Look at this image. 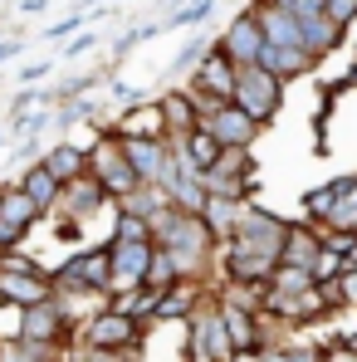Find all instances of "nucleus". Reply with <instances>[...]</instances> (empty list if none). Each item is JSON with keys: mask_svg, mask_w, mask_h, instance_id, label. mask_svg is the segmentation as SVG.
Here are the masks:
<instances>
[{"mask_svg": "<svg viewBox=\"0 0 357 362\" xmlns=\"http://www.w3.org/2000/svg\"><path fill=\"white\" fill-rule=\"evenodd\" d=\"M230 103L240 113H250L254 122H269L279 108V74H269L264 64H235V88Z\"/></svg>", "mask_w": 357, "mask_h": 362, "instance_id": "nucleus-1", "label": "nucleus"}, {"mask_svg": "<svg viewBox=\"0 0 357 362\" xmlns=\"http://www.w3.org/2000/svg\"><path fill=\"white\" fill-rule=\"evenodd\" d=\"M83 162H88V177L98 181L113 201H122V196L137 186V172L127 167V152H122V137H118V132H103V137L83 152Z\"/></svg>", "mask_w": 357, "mask_h": 362, "instance_id": "nucleus-2", "label": "nucleus"}, {"mask_svg": "<svg viewBox=\"0 0 357 362\" xmlns=\"http://www.w3.org/2000/svg\"><path fill=\"white\" fill-rule=\"evenodd\" d=\"M142 333H147V323H137V318L118 313L113 303H103V308L74 333V343H78V348H142Z\"/></svg>", "mask_w": 357, "mask_h": 362, "instance_id": "nucleus-3", "label": "nucleus"}, {"mask_svg": "<svg viewBox=\"0 0 357 362\" xmlns=\"http://www.w3.org/2000/svg\"><path fill=\"white\" fill-rule=\"evenodd\" d=\"M103 206H113V196L98 186V181L88 177H74V181H64L59 186V196H54V206H49V216H69V221H78V226H88Z\"/></svg>", "mask_w": 357, "mask_h": 362, "instance_id": "nucleus-4", "label": "nucleus"}, {"mask_svg": "<svg viewBox=\"0 0 357 362\" xmlns=\"http://www.w3.org/2000/svg\"><path fill=\"white\" fill-rule=\"evenodd\" d=\"M15 343L64 348V343H74V333H69V323L59 318V308L49 299H40V303H25V308H20V338H15Z\"/></svg>", "mask_w": 357, "mask_h": 362, "instance_id": "nucleus-5", "label": "nucleus"}, {"mask_svg": "<svg viewBox=\"0 0 357 362\" xmlns=\"http://www.w3.org/2000/svg\"><path fill=\"white\" fill-rule=\"evenodd\" d=\"M35 221H40V206L15 186V191H0V250H10V245H25V235L35 230Z\"/></svg>", "mask_w": 357, "mask_h": 362, "instance_id": "nucleus-6", "label": "nucleus"}, {"mask_svg": "<svg viewBox=\"0 0 357 362\" xmlns=\"http://www.w3.org/2000/svg\"><path fill=\"white\" fill-rule=\"evenodd\" d=\"M216 313H221V328L230 338V353L235 358H259V313H250L230 299H216Z\"/></svg>", "mask_w": 357, "mask_h": 362, "instance_id": "nucleus-7", "label": "nucleus"}, {"mask_svg": "<svg viewBox=\"0 0 357 362\" xmlns=\"http://www.w3.org/2000/svg\"><path fill=\"white\" fill-rule=\"evenodd\" d=\"M49 279H59V284H83V289L108 294V245H98V250H83V255L64 259L59 269H49Z\"/></svg>", "mask_w": 357, "mask_h": 362, "instance_id": "nucleus-8", "label": "nucleus"}, {"mask_svg": "<svg viewBox=\"0 0 357 362\" xmlns=\"http://www.w3.org/2000/svg\"><path fill=\"white\" fill-rule=\"evenodd\" d=\"M196 127H206V132H211L221 147H250V137L259 132V122L250 118V113H240L235 103H221L216 113H206Z\"/></svg>", "mask_w": 357, "mask_h": 362, "instance_id": "nucleus-9", "label": "nucleus"}, {"mask_svg": "<svg viewBox=\"0 0 357 362\" xmlns=\"http://www.w3.org/2000/svg\"><path fill=\"white\" fill-rule=\"evenodd\" d=\"M206 299V284L201 279H177V284H167L157 303H152V323H186L191 318V308Z\"/></svg>", "mask_w": 357, "mask_h": 362, "instance_id": "nucleus-10", "label": "nucleus"}, {"mask_svg": "<svg viewBox=\"0 0 357 362\" xmlns=\"http://www.w3.org/2000/svg\"><path fill=\"white\" fill-rule=\"evenodd\" d=\"M230 88H235V64L226 59L221 49H211L206 64L196 69V78H191V93H206L216 103H230Z\"/></svg>", "mask_w": 357, "mask_h": 362, "instance_id": "nucleus-11", "label": "nucleus"}, {"mask_svg": "<svg viewBox=\"0 0 357 362\" xmlns=\"http://www.w3.org/2000/svg\"><path fill=\"white\" fill-rule=\"evenodd\" d=\"M313 250H318V226H313V221L289 226V230H284V240H279V259H274V264H298V269H308Z\"/></svg>", "mask_w": 357, "mask_h": 362, "instance_id": "nucleus-12", "label": "nucleus"}, {"mask_svg": "<svg viewBox=\"0 0 357 362\" xmlns=\"http://www.w3.org/2000/svg\"><path fill=\"white\" fill-rule=\"evenodd\" d=\"M0 299L20 303V308L49 299V274H5V269H0Z\"/></svg>", "mask_w": 357, "mask_h": 362, "instance_id": "nucleus-13", "label": "nucleus"}, {"mask_svg": "<svg viewBox=\"0 0 357 362\" xmlns=\"http://www.w3.org/2000/svg\"><path fill=\"white\" fill-rule=\"evenodd\" d=\"M59 186H64V181L54 177V172H49L45 162H35V167H30V172L20 177V191H25V196H30V201L40 206V216H49V206H54V196H59Z\"/></svg>", "mask_w": 357, "mask_h": 362, "instance_id": "nucleus-14", "label": "nucleus"}, {"mask_svg": "<svg viewBox=\"0 0 357 362\" xmlns=\"http://www.w3.org/2000/svg\"><path fill=\"white\" fill-rule=\"evenodd\" d=\"M240 206H245V201L206 196V206H201V221H206V230L216 235V245H221V240H230V230H235V221H240Z\"/></svg>", "mask_w": 357, "mask_h": 362, "instance_id": "nucleus-15", "label": "nucleus"}, {"mask_svg": "<svg viewBox=\"0 0 357 362\" xmlns=\"http://www.w3.org/2000/svg\"><path fill=\"white\" fill-rule=\"evenodd\" d=\"M118 137H157V142H167V118H162V108H132V113H122Z\"/></svg>", "mask_w": 357, "mask_h": 362, "instance_id": "nucleus-16", "label": "nucleus"}, {"mask_svg": "<svg viewBox=\"0 0 357 362\" xmlns=\"http://www.w3.org/2000/svg\"><path fill=\"white\" fill-rule=\"evenodd\" d=\"M45 167H49V172H54L59 181H74V177H83V172H88L83 152H78V147H69V142H59V147H49Z\"/></svg>", "mask_w": 357, "mask_h": 362, "instance_id": "nucleus-17", "label": "nucleus"}, {"mask_svg": "<svg viewBox=\"0 0 357 362\" xmlns=\"http://www.w3.org/2000/svg\"><path fill=\"white\" fill-rule=\"evenodd\" d=\"M343 269H348V255H338V250H328V245H318L313 259H308V279H313V284H333Z\"/></svg>", "mask_w": 357, "mask_h": 362, "instance_id": "nucleus-18", "label": "nucleus"}, {"mask_svg": "<svg viewBox=\"0 0 357 362\" xmlns=\"http://www.w3.org/2000/svg\"><path fill=\"white\" fill-rule=\"evenodd\" d=\"M20 338V303L0 299V343H15Z\"/></svg>", "mask_w": 357, "mask_h": 362, "instance_id": "nucleus-19", "label": "nucleus"}, {"mask_svg": "<svg viewBox=\"0 0 357 362\" xmlns=\"http://www.w3.org/2000/svg\"><path fill=\"white\" fill-rule=\"evenodd\" d=\"M348 269H357V235H353V250H348Z\"/></svg>", "mask_w": 357, "mask_h": 362, "instance_id": "nucleus-20", "label": "nucleus"}]
</instances>
